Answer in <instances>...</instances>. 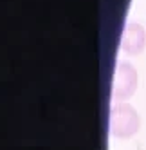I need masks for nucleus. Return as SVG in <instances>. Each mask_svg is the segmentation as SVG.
I'll return each instance as SVG.
<instances>
[{
	"label": "nucleus",
	"mask_w": 146,
	"mask_h": 150,
	"mask_svg": "<svg viewBox=\"0 0 146 150\" xmlns=\"http://www.w3.org/2000/svg\"><path fill=\"white\" fill-rule=\"evenodd\" d=\"M141 116L128 103H116L110 109L108 130L116 139H130L139 132Z\"/></svg>",
	"instance_id": "obj_1"
},
{
	"label": "nucleus",
	"mask_w": 146,
	"mask_h": 150,
	"mask_svg": "<svg viewBox=\"0 0 146 150\" xmlns=\"http://www.w3.org/2000/svg\"><path fill=\"white\" fill-rule=\"evenodd\" d=\"M137 69L130 62L119 60L116 71H114V81H112V98L116 101L130 100L135 89H137Z\"/></svg>",
	"instance_id": "obj_2"
},
{
	"label": "nucleus",
	"mask_w": 146,
	"mask_h": 150,
	"mask_svg": "<svg viewBox=\"0 0 146 150\" xmlns=\"http://www.w3.org/2000/svg\"><path fill=\"white\" fill-rule=\"evenodd\" d=\"M146 47V31L141 24L130 22L123 29V38H121V49L130 56H137Z\"/></svg>",
	"instance_id": "obj_3"
}]
</instances>
